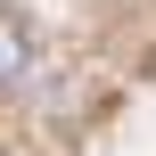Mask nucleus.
Here are the masks:
<instances>
[{"label":"nucleus","instance_id":"1","mask_svg":"<svg viewBox=\"0 0 156 156\" xmlns=\"http://www.w3.org/2000/svg\"><path fill=\"white\" fill-rule=\"evenodd\" d=\"M16 74H25V25H16V16L0 8V90H8Z\"/></svg>","mask_w":156,"mask_h":156}]
</instances>
